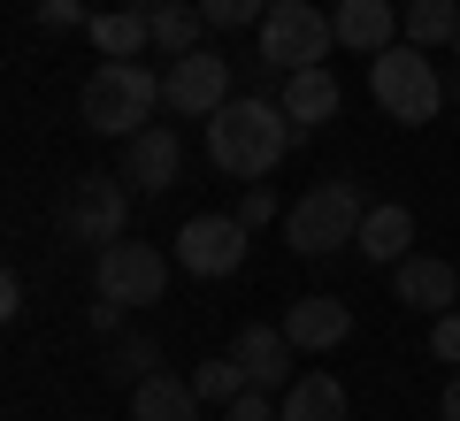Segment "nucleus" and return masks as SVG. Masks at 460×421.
Segmentation results:
<instances>
[{"mask_svg":"<svg viewBox=\"0 0 460 421\" xmlns=\"http://www.w3.org/2000/svg\"><path fill=\"white\" fill-rule=\"evenodd\" d=\"M292 115H284V100H261V92H246V100H223V108L208 115V162L223 169V177H238V184H261L269 169L292 153Z\"/></svg>","mask_w":460,"mask_h":421,"instance_id":"obj_1","label":"nucleus"},{"mask_svg":"<svg viewBox=\"0 0 460 421\" xmlns=\"http://www.w3.org/2000/svg\"><path fill=\"white\" fill-rule=\"evenodd\" d=\"M154 108H162V77L146 62H100L77 92L84 130H100V138H138L154 123Z\"/></svg>","mask_w":460,"mask_h":421,"instance_id":"obj_2","label":"nucleus"},{"mask_svg":"<svg viewBox=\"0 0 460 421\" xmlns=\"http://www.w3.org/2000/svg\"><path fill=\"white\" fill-rule=\"evenodd\" d=\"M361 223H368V192L353 177H330V184H314V192L292 199V215H284V245L307 253V260H323V253H338V245L361 238Z\"/></svg>","mask_w":460,"mask_h":421,"instance_id":"obj_3","label":"nucleus"},{"mask_svg":"<svg viewBox=\"0 0 460 421\" xmlns=\"http://www.w3.org/2000/svg\"><path fill=\"white\" fill-rule=\"evenodd\" d=\"M368 92H376V108L392 115V123H407V130H422V123H438V108H445V77H438V62H429L422 47H384V54H368Z\"/></svg>","mask_w":460,"mask_h":421,"instance_id":"obj_4","label":"nucleus"},{"mask_svg":"<svg viewBox=\"0 0 460 421\" xmlns=\"http://www.w3.org/2000/svg\"><path fill=\"white\" fill-rule=\"evenodd\" d=\"M93 292H100L93 329H115L131 307H162V292H169V260L154 253V245L115 238L108 253H100V268H93Z\"/></svg>","mask_w":460,"mask_h":421,"instance_id":"obj_5","label":"nucleus"},{"mask_svg":"<svg viewBox=\"0 0 460 421\" xmlns=\"http://www.w3.org/2000/svg\"><path fill=\"white\" fill-rule=\"evenodd\" d=\"M253 39H261V69L292 77V69H314L330 47H338V23H330L314 0H277V8L253 23Z\"/></svg>","mask_w":460,"mask_h":421,"instance_id":"obj_6","label":"nucleus"},{"mask_svg":"<svg viewBox=\"0 0 460 421\" xmlns=\"http://www.w3.org/2000/svg\"><path fill=\"white\" fill-rule=\"evenodd\" d=\"M54 223H62L69 245L108 253V245L131 230V184H123V177H69V192H62V207H54Z\"/></svg>","mask_w":460,"mask_h":421,"instance_id":"obj_7","label":"nucleus"},{"mask_svg":"<svg viewBox=\"0 0 460 421\" xmlns=\"http://www.w3.org/2000/svg\"><path fill=\"white\" fill-rule=\"evenodd\" d=\"M246 238L253 230L238 223V215H192V223L177 230V268L184 276H238V260H246Z\"/></svg>","mask_w":460,"mask_h":421,"instance_id":"obj_8","label":"nucleus"},{"mask_svg":"<svg viewBox=\"0 0 460 421\" xmlns=\"http://www.w3.org/2000/svg\"><path fill=\"white\" fill-rule=\"evenodd\" d=\"M230 100V62L223 54H184V62H169V77H162V108L169 115H199V123H208L215 108H223Z\"/></svg>","mask_w":460,"mask_h":421,"instance_id":"obj_9","label":"nucleus"},{"mask_svg":"<svg viewBox=\"0 0 460 421\" xmlns=\"http://www.w3.org/2000/svg\"><path fill=\"white\" fill-rule=\"evenodd\" d=\"M177 169H184V146H177L169 123H146L138 138H123V184H131V192H169Z\"/></svg>","mask_w":460,"mask_h":421,"instance_id":"obj_10","label":"nucleus"},{"mask_svg":"<svg viewBox=\"0 0 460 421\" xmlns=\"http://www.w3.org/2000/svg\"><path fill=\"white\" fill-rule=\"evenodd\" d=\"M292 353L299 345L284 338V322H253V329H238V345H230V360L253 375V390H292Z\"/></svg>","mask_w":460,"mask_h":421,"instance_id":"obj_11","label":"nucleus"},{"mask_svg":"<svg viewBox=\"0 0 460 421\" xmlns=\"http://www.w3.org/2000/svg\"><path fill=\"white\" fill-rule=\"evenodd\" d=\"M284 338L299 345V353H330V345H345L353 338V307L345 299H292V314H284Z\"/></svg>","mask_w":460,"mask_h":421,"instance_id":"obj_12","label":"nucleus"},{"mask_svg":"<svg viewBox=\"0 0 460 421\" xmlns=\"http://www.w3.org/2000/svg\"><path fill=\"white\" fill-rule=\"evenodd\" d=\"M392 292L407 299L414 314H453V299H460V276L445 268V260H429V253H407L392 268Z\"/></svg>","mask_w":460,"mask_h":421,"instance_id":"obj_13","label":"nucleus"},{"mask_svg":"<svg viewBox=\"0 0 460 421\" xmlns=\"http://www.w3.org/2000/svg\"><path fill=\"white\" fill-rule=\"evenodd\" d=\"M338 47H353V54H384V47H399V8L392 0H338Z\"/></svg>","mask_w":460,"mask_h":421,"instance_id":"obj_14","label":"nucleus"},{"mask_svg":"<svg viewBox=\"0 0 460 421\" xmlns=\"http://www.w3.org/2000/svg\"><path fill=\"white\" fill-rule=\"evenodd\" d=\"M361 260H376V268H399V260L414 253V207H399V199H384V207H368L361 223Z\"/></svg>","mask_w":460,"mask_h":421,"instance_id":"obj_15","label":"nucleus"},{"mask_svg":"<svg viewBox=\"0 0 460 421\" xmlns=\"http://www.w3.org/2000/svg\"><path fill=\"white\" fill-rule=\"evenodd\" d=\"M131 421H199V390H192V375L154 368L146 383H131Z\"/></svg>","mask_w":460,"mask_h":421,"instance_id":"obj_16","label":"nucleus"},{"mask_svg":"<svg viewBox=\"0 0 460 421\" xmlns=\"http://www.w3.org/2000/svg\"><path fill=\"white\" fill-rule=\"evenodd\" d=\"M284 115H292L299 138H307V130H323L330 115H338V77H330L323 62H314V69H292V77H284Z\"/></svg>","mask_w":460,"mask_h":421,"instance_id":"obj_17","label":"nucleus"},{"mask_svg":"<svg viewBox=\"0 0 460 421\" xmlns=\"http://www.w3.org/2000/svg\"><path fill=\"white\" fill-rule=\"evenodd\" d=\"M146 23H154V54H162V62H184V54H199V39H208V16L184 8V0L146 8Z\"/></svg>","mask_w":460,"mask_h":421,"instance_id":"obj_18","label":"nucleus"},{"mask_svg":"<svg viewBox=\"0 0 460 421\" xmlns=\"http://www.w3.org/2000/svg\"><path fill=\"white\" fill-rule=\"evenodd\" d=\"M284 421H345V383L338 375H292V390H284Z\"/></svg>","mask_w":460,"mask_h":421,"instance_id":"obj_19","label":"nucleus"},{"mask_svg":"<svg viewBox=\"0 0 460 421\" xmlns=\"http://www.w3.org/2000/svg\"><path fill=\"white\" fill-rule=\"evenodd\" d=\"M93 47L108 54V62H138V54L154 47L146 8H115V16H93Z\"/></svg>","mask_w":460,"mask_h":421,"instance_id":"obj_20","label":"nucleus"},{"mask_svg":"<svg viewBox=\"0 0 460 421\" xmlns=\"http://www.w3.org/2000/svg\"><path fill=\"white\" fill-rule=\"evenodd\" d=\"M399 39L407 47H453L460 39V0H407V16H399Z\"/></svg>","mask_w":460,"mask_h":421,"instance_id":"obj_21","label":"nucleus"},{"mask_svg":"<svg viewBox=\"0 0 460 421\" xmlns=\"http://www.w3.org/2000/svg\"><path fill=\"white\" fill-rule=\"evenodd\" d=\"M192 390H199V406H230V399H246V390H253V375L223 353V360H199V368H192Z\"/></svg>","mask_w":460,"mask_h":421,"instance_id":"obj_22","label":"nucleus"},{"mask_svg":"<svg viewBox=\"0 0 460 421\" xmlns=\"http://www.w3.org/2000/svg\"><path fill=\"white\" fill-rule=\"evenodd\" d=\"M154 368H162V345H154V338H123L108 353V383H146Z\"/></svg>","mask_w":460,"mask_h":421,"instance_id":"obj_23","label":"nucleus"},{"mask_svg":"<svg viewBox=\"0 0 460 421\" xmlns=\"http://www.w3.org/2000/svg\"><path fill=\"white\" fill-rule=\"evenodd\" d=\"M277 0H199V16H208V31H246V23H261Z\"/></svg>","mask_w":460,"mask_h":421,"instance_id":"obj_24","label":"nucleus"},{"mask_svg":"<svg viewBox=\"0 0 460 421\" xmlns=\"http://www.w3.org/2000/svg\"><path fill=\"white\" fill-rule=\"evenodd\" d=\"M39 23L47 31H93V8L84 0H39Z\"/></svg>","mask_w":460,"mask_h":421,"instance_id":"obj_25","label":"nucleus"},{"mask_svg":"<svg viewBox=\"0 0 460 421\" xmlns=\"http://www.w3.org/2000/svg\"><path fill=\"white\" fill-rule=\"evenodd\" d=\"M223 421H284V399H269V390H246V399H230Z\"/></svg>","mask_w":460,"mask_h":421,"instance_id":"obj_26","label":"nucleus"},{"mask_svg":"<svg viewBox=\"0 0 460 421\" xmlns=\"http://www.w3.org/2000/svg\"><path fill=\"white\" fill-rule=\"evenodd\" d=\"M429 353H438L445 368H460V307H453V314H438V322H429Z\"/></svg>","mask_w":460,"mask_h":421,"instance_id":"obj_27","label":"nucleus"},{"mask_svg":"<svg viewBox=\"0 0 460 421\" xmlns=\"http://www.w3.org/2000/svg\"><path fill=\"white\" fill-rule=\"evenodd\" d=\"M238 223H246V230L277 223V192H269V184H246V199H238Z\"/></svg>","mask_w":460,"mask_h":421,"instance_id":"obj_28","label":"nucleus"},{"mask_svg":"<svg viewBox=\"0 0 460 421\" xmlns=\"http://www.w3.org/2000/svg\"><path fill=\"white\" fill-rule=\"evenodd\" d=\"M0 314H8V322L23 314V276H0Z\"/></svg>","mask_w":460,"mask_h":421,"instance_id":"obj_29","label":"nucleus"},{"mask_svg":"<svg viewBox=\"0 0 460 421\" xmlns=\"http://www.w3.org/2000/svg\"><path fill=\"white\" fill-rule=\"evenodd\" d=\"M438 414H445V421H460V375H453V383H445V399H438Z\"/></svg>","mask_w":460,"mask_h":421,"instance_id":"obj_30","label":"nucleus"},{"mask_svg":"<svg viewBox=\"0 0 460 421\" xmlns=\"http://www.w3.org/2000/svg\"><path fill=\"white\" fill-rule=\"evenodd\" d=\"M138 8H169V0H138Z\"/></svg>","mask_w":460,"mask_h":421,"instance_id":"obj_31","label":"nucleus"},{"mask_svg":"<svg viewBox=\"0 0 460 421\" xmlns=\"http://www.w3.org/2000/svg\"><path fill=\"white\" fill-rule=\"evenodd\" d=\"M453 47H460V39H453Z\"/></svg>","mask_w":460,"mask_h":421,"instance_id":"obj_32","label":"nucleus"}]
</instances>
